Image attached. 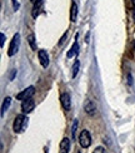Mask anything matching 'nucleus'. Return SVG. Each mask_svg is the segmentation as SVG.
I'll return each mask as SVG.
<instances>
[{
    "label": "nucleus",
    "mask_w": 135,
    "mask_h": 153,
    "mask_svg": "<svg viewBox=\"0 0 135 153\" xmlns=\"http://www.w3.org/2000/svg\"><path fill=\"white\" fill-rule=\"evenodd\" d=\"M28 124V118L24 116V114H20V116H18L14 120V124H13V129H14L15 133H20L24 131L25 126Z\"/></svg>",
    "instance_id": "obj_1"
},
{
    "label": "nucleus",
    "mask_w": 135,
    "mask_h": 153,
    "mask_svg": "<svg viewBox=\"0 0 135 153\" xmlns=\"http://www.w3.org/2000/svg\"><path fill=\"white\" fill-rule=\"evenodd\" d=\"M19 47H20V34L16 33L14 36H13V40L10 43V47H9V50H8V55L9 56H13L18 53L19 50Z\"/></svg>",
    "instance_id": "obj_2"
},
{
    "label": "nucleus",
    "mask_w": 135,
    "mask_h": 153,
    "mask_svg": "<svg viewBox=\"0 0 135 153\" xmlns=\"http://www.w3.org/2000/svg\"><path fill=\"white\" fill-rule=\"evenodd\" d=\"M79 143L83 148H88L91 144V134L89 133V131H83L79 136Z\"/></svg>",
    "instance_id": "obj_3"
},
{
    "label": "nucleus",
    "mask_w": 135,
    "mask_h": 153,
    "mask_svg": "<svg viewBox=\"0 0 135 153\" xmlns=\"http://www.w3.org/2000/svg\"><path fill=\"white\" fill-rule=\"evenodd\" d=\"M34 93H35V88H34L33 85H30V87H28V88H25L23 92L18 93V94H16V99H19V100H27V99H29V98L33 97Z\"/></svg>",
    "instance_id": "obj_4"
},
{
    "label": "nucleus",
    "mask_w": 135,
    "mask_h": 153,
    "mask_svg": "<svg viewBox=\"0 0 135 153\" xmlns=\"http://www.w3.org/2000/svg\"><path fill=\"white\" fill-rule=\"evenodd\" d=\"M34 107H35V102L29 98L27 100H23V104H21V111L24 114H28L30 112H33L34 111Z\"/></svg>",
    "instance_id": "obj_5"
},
{
    "label": "nucleus",
    "mask_w": 135,
    "mask_h": 153,
    "mask_svg": "<svg viewBox=\"0 0 135 153\" xmlns=\"http://www.w3.org/2000/svg\"><path fill=\"white\" fill-rule=\"evenodd\" d=\"M38 56H39V60H40L41 67L43 68H48L50 62H49V55L46 53V50H44V49L39 50V52H38Z\"/></svg>",
    "instance_id": "obj_6"
},
{
    "label": "nucleus",
    "mask_w": 135,
    "mask_h": 153,
    "mask_svg": "<svg viewBox=\"0 0 135 153\" xmlns=\"http://www.w3.org/2000/svg\"><path fill=\"white\" fill-rule=\"evenodd\" d=\"M60 102H61V105L65 111H70L72 108V99H70V94L69 93H63L61 97H60Z\"/></svg>",
    "instance_id": "obj_7"
},
{
    "label": "nucleus",
    "mask_w": 135,
    "mask_h": 153,
    "mask_svg": "<svg viewBox=\"0 0 135 153\" xmlns=\"http://www.w3.org/2000/svg\"><path fill=\"white\" fill-rule=\"evenodd\" d=\"M84 111L89 114V116H94L96 113V105L94 104L93 100H86L84 104Z\"/></svg>",
    "instance_id": "obj_8"
},
{
    "label": "nucleus",
    "mask_w": 135,
    "mask_h": 153,
    "mask_svg": "<svg viewBox=\"0 0 135 153\" xmlns=\"http://www.w3.org/2000/svg\"><path fill=\"white\" fill-rule=\"evenodd\" d=\"M59 151H60V153H69V151H70V139L69 138H63V141L60 142Z\"/></svg>",
    "instance_id": "obj_9"
},
{
    "label": "nucleus",
    "mask_w": 135,
    "mask_h": 153,
    "mask_svg": "<svg viewBox=\"0 0 135 153\" xmlns=\"http://www.w3.org/2000/svg\"><path fill=\"white\" fill-rule=\"evenodd\" d=\"M43 10V0H40V1H38L34 4V8H33V13H31V15H33V18H36L39 16V14L41 13Z\"/></svg>",
    "instance_id": "obj_10"
},
{
    "label": "nucleus",
    "mask_w": 135,
    "mask_h": 153,
    "mask_svg": "<svg viewBox=\"0 0 135 153\" xmlns=\"http://www.w3.org/2000/svg\"><path fill=\"white\" fill-rule=\"evenodd\" d=\"M78 49H79V44H78V42H76V38H75V42L73 44V47L70 48V50L68 52L66 56H68V58H73L75 54H78Z\"/></svg>",
    "instance_id": "obj_11"
},
{
    "label": "nucleus",
    "mask_w": 135,
    "mask_h": 153,
    "mask_svg": "<svg viewBox=\"0 0 135 153\" xmlns=\"http://www.w3.org/2000/svg\"><path fill=\"white\" fill-rule=\"evenodd\" d=\"M76 18H78V5L75 1L72 3V11H70V19L72 22H76Z\"/></svg>",
    "instance_id": "obj_12"
},
{
    "label": "nucleus",
    "mask_w": 135,
    "mask_h": 153,
    "mask_svg": "<svg viewBox=\"0 0 135 153\" xmlns=\"http://www.w3.org/2000/svg\"><path fill=\"white\" fill-rule=\"evenodd\" d=\"M10 104H11V98L10 97H6L5 99H4V102H3V107H1V116L3 114L9 109V107H10Z\"/></svg>",
    "instance_id": "obj_13"
},
{
    "label": "nucleus",
    "mask_w": 135,
    "mask_h": 153,
    "mask_svg": "<svg viewBox=\"0 0 135 153\" xmlns=\"http://www.w3.org/2000/svg\"><path fill=\"white\" fill-rule=\"evenodd\" d=\"M28 42H29V44H30V47H31V49H33V50H36L35 38H34V35H33V34H30V35L28 36Z\"/></svg>",
    "instance_id": "obj_14"
},
{
    "label": "nucleus",
    "mask_w": 135,
    "mask_h": 153,
    "mask_svg": "<svg viewBox=\"0 0 135 153\" xmlns=\"http://www.w3.org/2000/svg\"><path fill=\"white\" fill-rule=\"evenodd\" d=\"M79 68H80V62L76 60V62L74 63V67H73V78H75L76 74L79 73Z\"/></svg>",
    "instance_id": "obj_15"
},
{
    "label": "nucleus",
    "mask_w": 135,
    "mask_h": 153,
    "mask_svg": "<svg viewBox=\"0 0 135 153\" xmlns=\"http://www.w3.org/2000/svg\"><path fill=\"white\" fill-rule=\"evenodd\" d=\"M76 128H78V119H74V123H73V127H72V136H73V138H75Z\"/></svg>",
    "instance_id": "obj_16"
},
{
    "label": "nucleus",
    "mask_w": 135,
    "mask_h": 153,
    "mask_svg": "<svg viewBox=\"0 0 135 153\" xmlns=\"http://www.w3.org/2000/svg\"><path fill=\"white\" fill-rule=\"evenodd\" d=\"M11 3H13V9H14L15 11L19 10V8H20V4H19L18 0H11Z\"/></svg>",
    "instance_id": "obj_17"
},
{
    "label": "nucleus",
    "mask_w": 135,
    "mask_h": 153,
    "mask_svg": "<svg viewBox=\"0 0 135 153\" xmlns=\"http://www.w3.org/2000/svg\"><path fill=\"white\" fill-rule=\"evenodd\" d=\"M93 153H106V151H105L104 147H96Z\"/></svg>",
    "instance_id": "obj_18"
},
{
    "label": "nucleus",
    "mask_w": 135,
    "mask_h": 153,
    "mask_svg": "<svg viewBox=\"0 0 135 153\" xmlns=\"http://www.w3.org/2000/svg\"><path fill=\"white\" fill-rule=\"evenodd\" d=\"M0 38H1V43H0V45H1V48H3L4 47V43H5V34L1 33V34H0Z\"/></svg>",
    "instance_id": "obj_19"
},
{
    "label": "nucleus",
    "mask_w": 135,
    "mask_h": 153,
    "mask_svg": "<svg viewBox=\"0 0 135 153\" xmlns=\"http://www.w3.org/2000/svg\"><path fill=\"white\" fill-rule=\"evenodd\" d=\"M66 36H68V34L65 33V34H64L63 36H61V39H60V42H59V45H61V44L64 43V42H65V39H66Z\"/></svg>",
    "instance_id": "obj_20"
},
{
    "label": "nucleus",
    "mask_w": 135,
    "mask_h": 153,
    "mask_svg": "<svg viewBox=\"0 0 135 153\" xmlns=\"http://www.w3.org/2000/svg\"><path fill=\"white\" fill-rule=\"evenodd\" d=\"M16 74V71H15V69H13V72H11V74H10V80H13V79H14V75Z\"/></svg>",
    "instance_id": "obj_21"
},
{
    "label": "nucleus",
    "mask_w": 135,
    "mask_h": 153,
    "mask_svg": "<svg viewBox=\"0 0 135 153\" xmlns=\"http://www.w3.org/2000/svg\"><path fill=\"white\" fill-rule=\"evenodd\" d=\"M128 79H129V80H128V82H129V84L131 85V84H133V79H131V75H130V74L128 75Z\"/></svg>",
    "instance_id": "obj_22"
},
{
    "label": "nucleus",
    "mask_w": 135,
    "mask_h": 153,
    "mask_svg": "<svg viewBox=\"0 0 135 153\" xmlns=\"http://www.w3.org/2000/svg\"><path fill=\"white\" fill-rule=\"evenodd\" d=\"M30 1L33 3V4H35V3H38V1H40V0H30Z\"/></svg>",
    "instance_id": "obj_23"
},
{
    "label": "nucleus",
    "mask_w": 135,
    "mask_h": 153,
    "mask_svg": "<svg viewBox=\"0 0 135 153\" xmlns=\"http://www.w3.org/2000/svg\"><path fill=\"white\" fill-rule=\"evenodd\" d=\"M133 18H134V22H135V9H134V11H133Z\"/></svg>",
    "instance_id": "obj_24"
},
{
    "label": "nucleus",
    "mask_w": 135,
    "mask_h": 153,
    "mask_svg": "<svg viewBox=\"0 0 135 153\" xmlns=\"http://www.w3.org/2000/svg\"><path fill=\"white\" fill-rule=\"evenodd\" d=\"M134 50H135V40H134Z\"/></svg>",
    "instance_id": "obj_25"
},
{
    "label": "nucleus",
    "mask_w": 135,
    "mask_h": 153,
    "mask_svg": "<svg viewBox=\"0 0 135 153\" xmlns=\"http://www.w3.org/2000/svg\"><path fill=\"white\" fill-rule=\"evenodd\" d=\"M134 1H135V0H134Z\"/></svg>",
    "instance_id": "obj_26"
}]
</instances>
